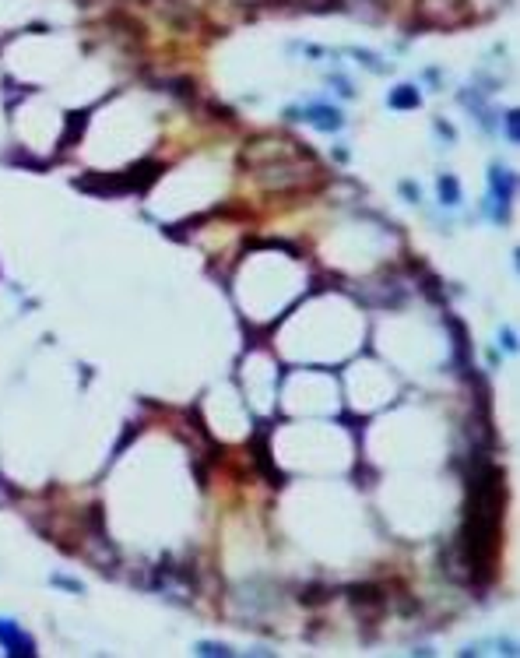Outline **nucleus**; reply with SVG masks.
<instances>
[{"instance_id":"f257e3e1","label":"nucleus","mask_w":520,"mask_h":658,"mask_svg":"<svg viewBox=\"0 0 520 658\" xmlns=\"http://www.w3.org/2000/svg\"><path fill=\"white\" fill-rule=\"evenodd\" d=\"M0 645L7 655H35V641L14 620H0Z\"/></svg>"},{"instance_id":"f03ea898","label":"nucleus","mask_w":520,"mask_h":658,"mask_svg":"<svg viewBox=\"0 0 520 658\" xmlns=\"http://www.w3.org/2000/svg\"><path fill=\"white\" fill-rule=\"evenodd\" d=\"M302 120H309V123L320 127V130H338V127H341V113L330 109V106H313V109H306Z\"/></svg>"},{"instance_id":"7ed1b4c3","label":"nucleus","mask_w":520,"mask_h":658,"mask_svg":"<svg viewBox=\"0 0 520 658\" xmlns=\"http://www.w3.org/2000/svg\"><path fill=\"white\" fill-rule=\"evenodd\" d=\"M390 106H394V109H415V106H419V88H411V85L394 88V92H390Z\"/></svg>"},{"instance_id":"20e7f679","label":"nucleus","mask_w":520,"mask_h":658,"mask_svg":"<svg viewBox=\"0 0 520 658\" xmlns=\"http://www.w3.org/2000/svg\"><path fill=\"white\" fill-rule=\"evenodd\" d=\"M85 123H88V113H67V130H63L60 145L70 148V141H74L78 134H85Z\"/></svg>"},{"instance_id":"39448f33","label":"nucleus","mask_w":520,"mask_h":658,"mask_svg":"<svg viewBox=\"0 0 520 658\" xmlns=\"http://www.w3.org/2000/svg\"><path fill=\"white\" fill-rule=\"evenodd\" d=\"M493 190H496L503 201H510V194H514V176H503V169H493Z\"/></svg>"},{"instance_id":"423d86ee","label":"nucleus","mask_w":520,"mask_h":658,"mask_svg":"<svg viewBox=\"0 0 520 658\" xmlns=\"http://www.w3.org/2000/svg\"><path fill=\"white\" fill-rule=\"evenodd\" d=\"M440 197H443V205H457V201H461V187H457L454 176H443V180H440Z\"/></svg>"},{"instance_id":"0eeeda50","label":"nucleus","mask_w":520,"mask_h":658,"mask_svg":"<svg viewBox=\"0 0 520 658\" xmlns=\"http://www.w3.org/2000/svg\"><path fill=\"white\" fill-rule=\"evenodd\" d=\"M197 652H201V655H233V648H229V645H208V641H204V645H197Z\"/></svg>"},{"instance_id":"6e6552de","label":"nucleus","mask_w":520,"mask_h":658,"mask_svg":"<svg viewBox=\"0 0 520 658\" xmlns=\"http://www.w3.org/2000/svg\"><path fill=\"white\" fill-rule=\"evenodd\" d=\"M507 134H510V141H517V113L507 116Z\"/></svg>"}]
</instances>
